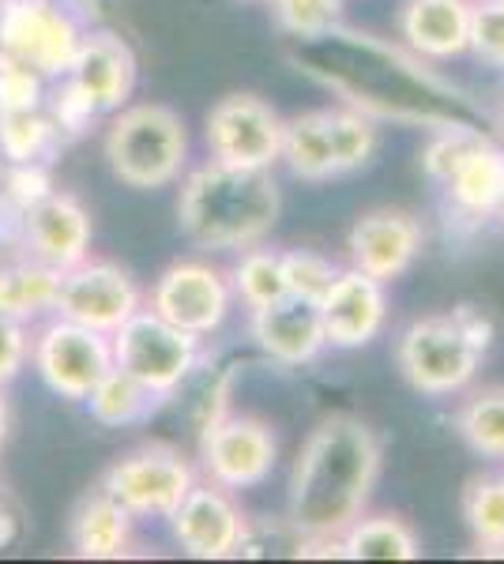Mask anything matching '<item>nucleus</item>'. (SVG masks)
I'll list each match as a JSON object with an SVG mask.
<instances>
[{
	"label": "nucleus",
	"mask_w": 504,
	"mask_h": 564,
	"mask_svg": "<svg viewBox=\"0 0 504 564\" xmlns=\"http://www.w3.org/2000/svg\"><path fill=\"white\" fill-rule=\"evenodd\" d=\"M61 132L42 109H0V154L4 162H50L61 148Z\"/></svg>",
	"instance_id": "nucleus-27"
},
{
	"label": "nucleus",
	"mask_w": 504,
	"mask_h": 564,
	"mask_svg": "<svg viewBox=\"0 0 504 564\" xmlns=\"http://www.w3.org/2000/svg\"><path fill=\"white\" fill-rule=\"evenodd\" d=\"M50 193H53V177L45 162H12V166H4V177H0V207L15 223H20L23 212L42 204Z\"/></svg>",
	"instance_id": "nucleus-33"
},
{
	"label": "nucleus",
	"mask_w": 504,
	"mask_h": 564,
	"mask_svg": "<svg viewBox=\"0 0 504 564\" xmlns=\"http://www.w3.org/2000/svg\"><path fill=\"white\" fill-rule=\"evenodd\" d=\"M463 523L474 550L504 553V475H479L467 481Z\"/></svg>",
	"instance_id": "nucleus-29"
},
{
	"label": "nucleus",
	"mask_w": 504,
	"mask_h": 564,
	"mask_svg": "<svg viewBox=\"0 0 504 564\" xmlns=\"http://www.w3.org/2000/svg\"><path fill=\"white\" fill-rule=\"evenodd\" d=\"M279 463V436L253 414H226L200 425V470L207 481L230 489H256L271 478Z\"/></svg>",
	"instance_id": "nucleus-10"
},
{
	"label": "nucleus",
	"mask_w": 504,
	"mask_h": 564,
	"mask_svg": "<svg viewBox=\"0 0 504 564\" xmlns=\"http://www.w3.org/2000/svg\"><path fill=\"white\" fill-rule=\"evenodd\" d=\"M15 241H20L23 257L39 260L53 271H68L90 257L95 223H90L84 199L53 188L42 204H34L31 212L20 215Z\"/></svg>",
	"instance_id": "nucleus-14"
},
{
	"label": "nucleus",
	"mask_w": 504,
	"mask_h": 564,
	"mask_svg": "<svg viewBox=\"0 0 504 564\" xmlns=\"http://www.w3.org/2000/svg\"><path fill=\"white\" fill-rule=\"evenodd\" d=\"M282 162L298 181L324 185L339 177L332 135H328V109H309L282 121Z\"/></svg>",
	"instance_id": "nucleus-22"
},
{
	"label": "nucleus",
	"mask_w": 504,
	"mask_h": 564,
	"mask_svg": "<svg viewBox=\"0 0 504 564\" xmlns=\"http://www.w3.org/2000/svg\"><path fill=\"white\" fill-rule=\"evenodd\" d=\"M31 332L23 321L0 316V388H8L31 361Z\"/></svg>",
	"instance_id": "nucleus-38"
},
{
	"label": "nucleus",
	"mask_w": 504,
	"mask_h": 564,
	"mask_svg": "<svg viewBox=\"0 0 504 564\" xmlns=\"http://www.w3.org/2000/svg\"><path fill=\"white\" fill-rule=\"evenodd\" d=\"M8 430H12V406H8V395H4V388H0V452H4V444H8Z\"/></svg>",
	"instance_id": "nucleus-40"
},
{
	"label": "nucleus",
	"mask_w": 504,
	"mask_h": 564,
	"mask_svg": "<svg viewBox=\"0 0 504 564\" xmlns=\"http://www.w3.org/2000/svg\"><path fill=\"white\" fill-rule=\"evenodd\" d=\"M204 143L226 166L271 170L282 162V117L260 95H226L207 109Z\"/></svg>",
	"instance_id": "nucleus-11"
},
{
	"label": "nucleus",
	"mask_w": 504,
	"mask_h": 564,
	"mask_svg": "<svg viewBox=\"0 0 504 564\" xmlns=\"http://www.w3.org/2000/svg\"><path fill=\"white\" fill-rule=\"evenodd\" d=\"M485 358V347L463 327L452 313L418 316L399 332L396 339V366L418 395L448 399L474 384Z\"/></svg>",
	"instance_id": "nucleus-4"
},
{
	"label": "nucleus",
	"mask_w": 504,
	"mask_h": 564,
	"mask_svg": "<svg viewBox=\"0 0 504 564\" xmlns=\"http://www.w3.org/2000/svg\"><path fill=\"white\" fill-rule=\"evenodd\" d=\"M497 223L504 226V199H501V207H497Z\"/></svg>",
	"instance_id": "nucleus-41"
},
{
	"label": "nucleus",
	"mask_w": 504,
	"mask_h": 564,
	"mask_svg": "<svg viewBox=\"0 0 504 564\" xmlns=\"http://www.w3.org/2000/svg\"><path fill=\"white\" fill-rule=\"evenodd\" d=\"M282 275H287V294L298 302L317 305L328 294V286L335 282L339 268L335 260L320 257L313 249H290L282 252Z\"/></svg>",
	"instance_id": "nucleus-32"
},
{
	"label": "nucleus",
	"mask_w": 504,
	"mask_h": 564,
	"mask_svg": "<svg viewBox=\"0 0 504 564\" xmlns=\"http://www.w3.org/2000/svg\"><path fill=\"white\" fill-rule=\"evenodd\" d=\"M87 26L61 0H0V53L45 79L68 76Z\"/></svg>",
	"instance_id": "nucleus-6"
},
{
	"label": "nucleus",
	"mask_w": 504,
	"mask_h": 564,
	"mask_svg": "<svg viewBox=\"0 0 504 564\" xmlns=\"http://www.w3.org/2000/svg\"><path fill=\"white\" fill-rule=\"evenodd\" d=\"M455 433L485 463H504V384L479 388L455 411Z\"/></svg>",
	"instance_id": "nucleus-26"
},
{
	"label": "nucleus",
	"mask_w": 504,
	"mask_h": 564,
	"mask_svg": "<svg viewBox=\"0 0 504 564\" xmlns=\"http://www.w3.org/2000/svg\"><path fill=\"white\" fill-rule=\"evenodd\" d=\"M234 302L230 271L207 260H178L154 279L148 308L196 339H211L230 321Z\"/></svg>",
	"instance_id": "nucleus-9"
},
{
	"label": "nucleus",
	"mask_w": 504,
	"mask_h": 564,
	"mask_svg": "<svg viewBox=\"0 0 504 564\" xmlns=\"http://www.w3.org/2000/svg\"><path fill=\"white\" fill-rule=\"evenodd\" d=\"M249 4H271V0H249Z\"/></svg>",
	"instance_id": "nucleus-43"
},
{
	"label": "nucleus",
	"mask_w": 504,
	"mask_h": 564,
	"mask_svg": "<svg viewBox=\"0 0 504 564\" xmlns=\"http://www.w3.org/2000/svg\"><path fill=\"white\" fill-rule=\"evenodd\" d=\"M15 539H20V516H15L12 505L0 500V550H8Z\"/></svg>",
	"instance_id": "nucleus-39"
},
{
	"label": "nucleus",
	"mask_w": 504,
	"mask_h": 564,
	"mask_svg": "<svg viewBox=\"0 0 504 564\" xmlns=\"http://www.w3.org/2000/svg\"><path fill=\"white\" fill-rule=\"evenodd\" d=\"M426 249V226L415 212L403 207H373L346 234L351 268L365 271L384 286L407 275Z\"/></svg>",
	"instance_id": "nucleus-15"
},
{
	"label": "nucleus",
	"mask_w": 504,
	"mask_h": 564,
	"mask_svg": "<svg viewBox=\"0 0 504 564\" xmlns=\"http://www.w3.org/2000/svg\"><path fill=\"white\" fill-rule=\"evenodd\" d=\"M501 4H504V0H501Z\"/></svg>",
	"instance_id": "nucleus-45"
},
{
	"label": "nucleus",
	"mask_w": 504,
	"mask_h": 564,
	"mask_svg": "<svg viewBox=\"0 0 504 564\" xmlns=\"http://www.w3.org/2000/svg\"><path fill=\"white\" fill-rule=\"evenodd\" d=\"M279 215L282 193L271 170H242L211 159L181 177L178 226L200 249L242 252L264 245Z\"/></svg>",
	"instance_id": "nucleus-2"
},
{
	"label": "nucleus",
	"mask_w": 504,
	"mask_h": 564,
	"mask_svg": "<svg viewBox=\"0 0 504 564\" xmlns=\"http://www.w3.org/2000/svg\"><path fill=\"white\" fill-rule=\"evenodd\" d=\"M471 53L490 68H504V4L474 0L471 15Z\"/></svg>",
	"instance_id": "nucleus-36"
},
{
	"label": "nucleus",
	"mask_w": 504,
	"mask_h": 564,
	"mask_svg": "<svg viewBox=\"0 0 504 564\" xmlns=\"http://www.w3.org/2000/svg\"><path fill=\"white\" fill-rule=\"evenodd\" d=\"M501 129H504V106H501Z\"/></svg>",
	"instance_id": "nucleus-44"
},
{
	"label": "nucleus",
	"mask_w": 504,
	"mask_h": 564,
	"mask_svg": "<svg viewBox=\"0 0 504 564\" xmlns=\"http://www.w3.org/2000/svg\"><path fill=\"white\" fill-rule=\"evenodd\" d=\"M45 84L31 65L0 53V109H42L45 106Z\"/></svg>",
	"instance_id": "nucleus-35"
},
{
	"label": "nucleus",
	"mask_w": 504,
	"mask_h": 564,
	"mask_svg": "<svg viewBox=\"0 0 504 564\" xmlns=\"http://www.w3.org/2000/svg\"><path fill=\"white\" fill-rule=\"evenodd\" d=\"M140 308H143V290L121 263L87 257L76 268L61 271V290L53 313L64 316V321H76L103 335H114Z\"/></svg>",
	"instance_id": "nucleus-12"
},
{
	"label": "nucleus",
	"mask_w": 504,
	"mask_h": 564,
	"mask_svg": "<svg viewBox=\"0 0 504 564\" xmlns=\"http://www.w3.org/2000/svg\"><path fill=\"white\" fill-rule=\"evenodd\" d=\"M192 486H196V467L181 456V448L159 441L125 452L103 475V489L121 500L136 520H170Z\"/></svg>",
	"instance_id": "nucleus-7"
},
{
	"label": "nucleus",
	"mask_w": 504,
	"mask_h": 564,
	"mask_svg": "<svg viewBox=\"0 0 504 564\" xmlns=\"http://www.w3.org/2000/svg\"><path fill=\"white\" fill-rule=\"evenodd\" d=\"M136 76H140V65H136L132 45L114 31H90L87 26L68 79L98 106V113L125 109L136 90Z\"/></svg>",
	"instance_id": "nucleus-17"
},
{
	"label": "nucleus",
	"mask_w": 504,
	"mask_h": 564,
	"mask_svg": "<svg viewBox=\"0 0 504 564\" xmlns=\"http://www.w3.org/2000/svg\"><path fill=\"white\" fill-rule=\"evenodd\" d=\"M103 154L109 174L136 193L178 185L189 170V129L178 109L162 102H128L106 129Z\"/></svg>",
	"instance_id": "nucleus-3"
},
{
	"label": "nucleus",
	"mask_w": 504,
	"mask_h": 564,
	"mask_svg": "<svg viewBox=\"0 0 504 564\" xmlns=\"http://www.w3.org/2000/svg\"><path fill=\"white\" fill-rule=\"evenodd\" d=\"M31 361L34 372L42 377V384L57 399L87 403V395L95 391L98 380L114 369V343H109V335L95 332V327L57 316V321L45 324L34 335Z\"/></svg>",
	"instance_id": "nucleus-8"
},
{
	"label": "nucleus",
	"mask_w": 504,
	"mask_h": 564,
	"mask_svg": "<svg viewBox=\"0 0 504 564\" xmlns=\"http://www.w3.org/2000/svg\"><path fill=\"white\" fill-rule=\"evenodd\" d=\"M448 207L467 223H485L497 218L504 199V148L479 135L474 148L455 162V170L441 181Z\"/></svg>",
	"instance_id": "nucleus-20"
},
{
	"label": "nucleus",
	"mask_w": 504,
	"mask_h": 564,
	"mask_svg": "<svg viewBox=\"0 0 504 564\" xmlns=\"http://www.w3.org/2000/svg\"><path fill=\"white\" fill-rule=\"evenodd\" d=\"M271 20L290 39H328L343 23V0H271Z\"/></svg>",
	"instance_id": "nucleus-31"
},
{
	"label": "nucleus",
	"mask_w": 504,
	"mask_h": 564,
	"mask_svg": "<svg viewBox=\"0 0 504 564\" xmlns=\"http://www.w3.org/2000/svg\"><path fill=\"white\" fill-rule=\"evenodd\" d=\"M61 290V271L45 268V263L23 257L0 268V316L12 321H39V316L53 313Z\"/></svg>",
	"instance_id": "nucleus-23"
},
{
	"label": "nucleus",
	"mask_w": 504,
	"mask_h": 564,
	"mask_svg": "<svg viewBox=\"0 0 504 564\" xmlns=\"http://www.w3.org/2000/svg\"><path fill=\"white\" fill-rule=\"evenodd\" d=\"M45 113L53 117V124H57L61 140H79V135L90 132V124L98 121V106L90 102V98L72 84L68 76L57 79V87L45 90Z\"/></svg>",
	"instance_id": "nucleus-34"
},
{
	"label": "nucleus",
	"mask_w": 504,
	"mask_h": 564,
	"mask_svg": "<svg viewBox=\"0 0 504 564\" xmlns=\"http://www.w3.org/2000/svg\"><path fill=\"white\" fill-rule=\"evenodd\" d=\"M109 343H114V366L151 388L159 399H170L204 358V339L162 321L148 305L117 327Z\"/></svg>",
	"instance_id": "nucleus-5"
},
{
	"label": "nucleus",
	"mask_w": 504,
	"mask_h": 564,
	"mask_svg": "<svg viewBox=\"0 0 504 564\" xmlns=\"http://www.w3.org/2000/svg\"><path fill=\"white\" fill-rule=\"evenodd\" d=\"M474 0H403L399 39L421 61H452L471 53Z\"/></svg>",
	"instance_id": "nucleus-19"
},
{
	"label": "nucleus",
	"mask_w": 504,
	"mask_h": 564,
	"mask_svg": "<svg viewBox=\"0 0 504 564\" xmlns=\"http://www.w3.org/2000/svg\"><path fill=\"white\" fill-rule=\"evenodd\" d=\"M234 297L245 308H268L287 302V275H282V252L253 245V249L237 252V263L230 268Z\"/></svg>",
	"instance_id": "nucleus-28"
},
{
	"label": "nucleus",
	"mask_w": 504,
	"mask_h": 564,
	"mask_svg": "<svg viewBox=\"0 0 504 564\" xmlns=\"http://www.w3.org/2000/svg\"><path fill=\"white\" fill-rule=\"evenodd\" d=\"M343 557L351 561H418L421 539L399 516H369L354 520L343 531Z\"/></svg>",
	"instance_id": "nucleus-24"
},
{
	"label": "nucleus",
	"mask_w": 504,
	"mask_h": 564,
	"mask_svg": "<svg viewBox=\"0 0 504 564\" xmlns=\"http://www.w3.org/2000/svg\"><path fill=\"white\" fill-rule=\"evenodd\" d=\"M328 347L362 350L388 324V286L357 268H339L328 294L317 302Z\"/></svg>",
	"instance_id": "nucleus-16"
},
{
	"label": "nucleus",
	"mask_w": 504,
	"mask_h": 564,
	"mask_svg": "<svg viewBox=\"0 0 504 564\" xmlns=\"http://www.w3.org/2000/svg\"><path fill=\"white\" fill-rule=\"evenodd\" d=\"M328 135H332L339 177L357 174L373 162L380 148V129L362 109H328Z\"/></svg>",
	"instance_id": "nucleus-30"
},
{
	"label": "nucleus",
	"mask_w": 504,
	"mask_h": 564,
	"mask_svg": "<svg viewBox=\"0 0 504 564\" xmlns=\"http://www.w3.org/2000/svg\"><path fill=\"white\" fill-rule=\"evenodd\" d=\"M136 542V516L121 500H114L103 486L87 494L72 512L68 545L79 561H117L128 557Z\"/></svg>",
	"instance_id": "nucleus-21"
},
{
	"label": "nucleus",
	"mask_w": 504,
	"mask_h": 564,
	"mask_svg": "<svg viewBox=\"0 0 504 564\" xmlns=\"http://www.w3.org/2000/svg\"><path fill=\"white\" fill-rule=\"evenodd\" d=\"M173 542L196 561H226L249 545V520L230 489L196 481L170 516Z\"/></svg>",
	"instance_id": "nucleus-13"
},
{
	"label": "nucleus",
	"mask_w": 504,
	"mask_h": 564,
	"mask_svg": "<svg viewBox=\"0 0 504 564\" xmlns=\"http://www.w3.org/2000/svg\"><path fill=\"white\" fill-rule=\"evenodd\" d=\"M4 166H8V162H4V154H0V177H4Z\"/></svg>",
	"instance_id": "nucleus-42"
},
{
	"label": "nucleus",
	"mask_w": 504,
	"mask_h": 564,
	"mask_svg": "<svg viewBox=\"0 0 504 564\" xmlns=\"http://www.w3.org/2000/svg\"><path fill=\"white\" fill-rule=\"evenodd\" d=\"M159 399L151 388H143L136 377H128L125 369H109L103 380L95 384V391L87 395V411L98 425L106 430H128V425H140L159 411Z\"/></svg>",
	"instance_id": "nucleus-25"
},
{
	"label": "nucleus",
	"mask_w": 504,
	"mask_h": 564,
	"mask_svg": "<svg viewBox=\"0 0 504 564\" xmlns=\"http://www.w3.org/2000/svg\"><path fill=\"white\" fill-rule=\"evenodd\" d=\"M249 339L260 347L264 358H271L275 366H309L317 361L328 347L324 324H320V308L298 297H287L279 305L253 308L249 313Z\"/></svg>",
	"instance_id": "nucleus-18"
},
{
	"label": "nucleus",
	"mask_w": 504,
	"mask_h": 564,
	"mask_svg": "<svg viewBox=\"0 0 504 564\" xmlns=\"http://www.w3.org/2000/svg\"><path fill=\"white\" fill-rule=\"evenodd\" d=\"M474 140H479V132H471V129L437 132L433 140L426 143V151H421V170H426V177L433 181V185H441V181L455 170V162L474 148Z\"/></svg>",
	"instance_id": "nucleus-37"
},
{
	"label": "nucleus",
	"mask_w": 504,
	"mask_h": 564,
	"mask_svg": "<svg viewBox=\"0 0 504 564\" xmlns=\"http://www.w3.org/2000/svg\"><path fill=\"white\" fill-rule=\"evenodd\" d=\"M384 470V441L354 414H328L290 470L287 516L298 539H343L369 512Z\"/></svg>",
	"instance_id": "nucleus-1"
}]
</instances>
